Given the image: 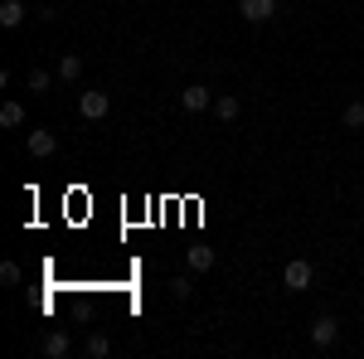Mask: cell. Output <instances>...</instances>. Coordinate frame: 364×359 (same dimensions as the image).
Here are the masks:
<instances>
[{
    "instance_id": "9",
    "label": "cell",
    "mask_w": 364,
    "mask_h": 359,
    "mask_svg": "<svg viewBox=\"0 0 364 359\" xmlns=\"http://www.w3.org/2000/svg\"><path fill=\"white\" fill-rule=\"evenodd\" d=\"M185 262H190V272H209L214 267V248L195 243V248H185Z\"/></svg>"
},
{
    "instance_id": "11",
    "label": "cell",
    "mask_w": 364,
    "mask_h": 359,
    "mask_svg": "<svg viewBox=\"0 0 364 359\" xmlns=\"http://www.w3.org/2000/svg\"><path fill=\"white\" fill-rule=\"evenodd\" d=\"M83 350H87L92 359H107V355H112V340H107L102 331H92V335H87V345H83Z\"/></svg>"
},
{
    "instance_id": "15",
    "label": "cell",
    "mask_w": 364,
    "mask_h": 359,
    "mask_svg": "<svg viewBox=\"0 0 364 359\" xmlns=\"http://www.w3.org/2000/svg\"><path fill=\"white\" fill-rule=\"evenodd\" d=\"M170 296H175V301H190V296H195V282H190V277H175V282H170Z\"/></svg>"
},
{
    "instance_id": "16",
    "label": "cell",
    "mask_w": 364,
    "mask_h": 359,
    "mask_svg": "<svg viewBox=\"0 0 364 359\" xmlns=\"http://www.w3.org/2000/svg\"><path fill=\"white\" fill-rule=\"evenodd\" d=\"M29 92H49V73L44 68H29Z\"/></svg>"
},
{
    "instance_id": "6",
    "label": "cell",
    "mask_w": 364,
    "mask_h": 359,
    "mask_svg": "<svg viewBox=\"0 0 364 359\" xmlns=\"http://www.w3.org/2000/svg\"><path fill=\"white\" fill-rule=\"evenodd\" d=\"M180 107H185V112H209V107H214V92H209L204 83H190L185 92H180Z\"/></svg>"
},
{
    "instance_id": "5",
    "label": "cell",
    "mask_w": 364,
    "mask_h": 359,
    "mask_svg": "<svg viewBox=\"0 0 364 359\" xmlns=\"http://www.w3.org/2000/svg\"><path fill=\"white\" fill-rule=\"evenodd\" d=\"M54 151H58V136H54V132H44V127H29V156H34V161H49Z\"/></svg>"
},
{
    "instance_id": "8",
    "label": "cell",
    "mask_w": 364,
    "mask_h": 359,
    "mask_svg": "<svg viewBox=\"0 0 364 359\" xmlns=\"http://www.w3.org/2000/svg\"><path fill=\"white\" fill-rule=\"evenodd\" d=\"M25 15H29L25 0H5V5H0V25H5V29H20V25H25Z\"/></svg>"
},
{
    "instance_id": "14",
    "label": "cell",
    "mask_w": 364,
    "mask_h": 359,
    "mask_svg": "<svg viewBox=\"0 0 364 359\" xmlns=\"http://www.w3.org/2000/svg\"><path fill=\"white\" fill-rule=\"evenodd\" d=\"M0 127H25V107L20 102H5L0 107Z\"/></svg>"
},
{
    "instance_id": "12",
    "label": "cell",
    "mask_w": 364,
    "mask_h": 359,
    "mask_svg": "<svg viewBox=\"0 0 364 359\" xmlns=\"http://www.w3.org/2000/svg\"><path fill=\"white\" fill-rule=\"evenodd\" d=\"M340 122H345L350 132H364V102H345V112H340Z\"/></svg>"
},
{
    "instance_id": "17",
    "label": "cell",
    "mask_w": 364,
    "mask_h": 359,
    "mask_svg": "<svg viewBox=\"0 0 364 359\" xmlns=\"http://www.w3.org/2000/svg\"><path fill=\"white\" fill-rule=\"evenodd\" d=\"M0 282L5 286H20V262H0Z\"/></svg>"
},
{
    "instance_id": "10",
    "label": "cell",
    "mask_w": 364,
    "mask_h": 359,
    "mask_svg": "<svg viewBox=\"0 0 364 359\" xmlns=\"http://www.w3.org/2000/svg\"><path fill=\"white\" fill-rule=\"evenodd\" d=\"M214 117H219V122H233V117H238V97H233V92H219V97H214Z\"/></svg>"
},
{
    "instance_id": "2",
    "label": "cell",
    "mask_w": 364,
    "mask_h": 359,
    "mask_svg": "<svg viewBox=\"0 0 364 359\" xmlns=\"http://www.w3.org/2000/svg\"><path fill=\"white\" fill-rule=\"evenodd\" d=\"M336 340H340V321L336 316H316V321H311V345H316V350H331Z\"/></svg>"
},
{
    "instance_id": "13",
    "label": "cell",
    "mask_w": 364,
    "mask_h": 359,
    "mask_svg": "<svg viewBox=\"0 0 364 359\" xmlns=\"http://www.w3.org/2000/svg\"><path fill=\"white\" fill-rule=\"evenodd\" d=\"M78 73H83V58H78V54H63V58H58V78H63V83H73Z\"/></svg>"
},
{
    "instance_id": "1",
    "label": "cell",
    "mask_w": 364,
    "mask_h": 359,
    "mask_svg": "<svg viewBox=\"0 0 364 359\" xmlns=\"http://www.w3.org/2000/svg\"><path fill=\"white\" fill-rule=\"evenodd\" d=\"M78 112H83L87 122H102V117H107V112H112V97H107V92H102V87H87L83 97H78Z\"/></svg>"
},
{
    "instance_id": "7",
    "label": "cell",
    "mask_w": 364,
    "mask_h": 359,
    "mask_svg": "<svg viewBox=\"0 0 364 359\" xmlns=\"http://www.w3.org/2000/svg\"><path fill=\"white\" fill-rule=\"evenodd\" d=\"M39 350H44V359H68V350H73V340H68V331H49Z\"/></svg>"
},
{
    "instance_id": "3",
    "label": "cell",
    "mask_w": 364,
    "mask_h": 359,
    "mask_svg": "<svg viewBox=\"0 0 364 359\" xmlns=\"http://www.w3.org/2000/svg\"><path fill=\"white\" fill-rule=\"evenodd\" d=\"M311 262L306 257H291V262H287V272H282V286H287V291H306L311 286Z\"/></svg>"
},
{
    "instance_id": "4",
    "label": "cell",
    "mask_w": 364,
    "mask_h": 359,
    "mask_svg": "<svg viewBox=\"0 0 364 359\" xmlns=\"http://www.w3.org/2000/svg\"><path fill=\"white\" fill-rule=\"evenodd\" d=\"M238 15H243L248 25H267V20L277 15V0H238Z\"/></svg>"
}]
</instances>
